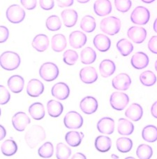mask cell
Masks as SVG:
<instances>
[{
	"label": "cell",
	"instance_id": "cell-44",
	"mask_svg": "<svg viewBox=\"0 0 157 159\" xmlns=\"http://www.w3.org/2000/svg\"><path fill=\"white\" fill-rule=\"evenodd\" d=\"M115 5L118 11L126 13L131 9L132 3L131 0H115Z\"/></svg>",
	"mask_w": 157,
	"mask_h": 159
},
{
	"label": "cell",
	"instance_id": "cell-31",
	"mask_svg": "<svg viewBox=\"0 0 157 159\" xmlns=\"http://www.w3.org/2000/svg\"><path fill=\"white\" fill-rule=\"evenodd\" d=\"M29 113L34 120H41L45 116V109L43 104L34 102L29 106Z\"/></svg>",
	"mask_w": 157,
	"mask_h": 159
},
{
	"label": "cell",
	"instance_id": "cell-10",
	"mask_svg": "<svg viewBox=\"0 0 157 159\" xmlns=\"http://www.w3.org/2000/svg\"><path fill=\"white\" fill-rule=\"evenodd\" d=\"M52 95L59 100L67 99L70 94V89L67 84L63 82H59L55 84L51 90Z\"/></svg>",
	"mask_w": 157,
	"mask_h": 159
},
{
	"label": "cell",
	"instance_id": "cell-43",
	"mask_svg": "<svg viewBox=\"0 0 157 159\" xmlns=\"http://www.w3.org/2000/svg\"><path fill=\"white\" fill-rule=\"evenodd\" d=\"M78 59V55L76 51L67 50L63 54V60L68 65H73L76 64Z\"/></svg>",
	"mask_w": 157,
	"mask_h": 159
},
{
	"label": "cell",
	"instance_id": "cell-21",
	"mask_svg": "<svg viewBox=\"0 0 157 159\" xmlns=\"http://www.w3.org/2000/svg\"><path fill=\"white\" fill-rule=\"evenodd\" d=\"M116 70V66L115 62L111 60H103L99 65V72L101 76L104 78H108L112 76Z\"/></svg>",
	"mask_w": 157,
	"mask_h": 159
},
{
	"label": "cell",
	"instance_id": "cell-12",
	"mask_svg": "<svg viewBox=\"0 0 157 159\" xmlns=\"http://www.w3.org/2000/svg\"><path fill=\"white\" fill-rule=\"evenodd\" d=\"M127 35L129 39L136 43H141L146 39L147 31L140 27L133 26L129 29Z\"/></svg>",
	"mask_w": 157,
	"mask_h": 159
},
{
	"label": "cell",
	"instance_id": "cell-8",
	"mask_svg": "<svg viewBox=\"0 0 157 159\" xmlns=\"http://www.w3.org/2000/svg\"><path fill=\"white\" fill-rule=\"evenodd\" d=\"M64 123L68 129H79L83 125V119L78 112L71 111L65 115Z\"/></svg>",
	"mask_w": 157,
	"mask_h": 159
},
{
	"label": "cell",
	"instance_id": "cell-50",
	"mask_svg": "<svg viewBox=\"0 0 157 159\" xmlns=\"http://www.w3.org/2000/svg\"><path fill=\"white\" fill-rule=\"evenodd\" d=\"M57 2L59 7H68L72 6L74 0H57Z\"/></svg>",
	"mask_w": 157,
	"mask_h": 159
},
{
	"label": "cell",
	"instance_id": "cell-51",
	"mask_svg": "<svg viewBox=\"0 0 157 159\" xmlns=\"http://www.w3.org/2000/svg\"><path fill=\"white\" fill-rule=\"evenodd\" d=\"M151 113L154 118L157 119V101H156V102L153 104L152 106H151Z\"/></svg>",
	"mask_w": 157,
	"mask_h": 159
},
{
	"label": "cell",
	"instance_id": "cell-3",
	"mask_svg": "<svg viewBox=\"0 0 157 159\" xmlns=\"http://www.w3.org/2000/svg\"><path fill=\"white\" fill-rule=\"evenodd\" d=\"M101 31L108 35H115L120 32L121 28V21L115 16H110L103 18L100 24Z\"/></svg>",
	"mask_w": 157,
	"mask_h": 159
},
{
	"label": "cell",
	"instance_id": "cell-42",
	"mask_svg": "<svg viewBox=\"0 0 157 159\" xmlns=\"http://www.w3.org/2000/svg\"><path fill=\"white\" fill-rule=\"evenodd\" d=\"M71 155V149L64 143H58L56 147V157L58 159H68Z\"/></svg>",
	"mask_w": 157,
	"mask_h": 159
},
{
	"label": "cell",
	"instance_id": "cell-58",
	"mask_svg": "<svg viewBox=\"0 0 157 159\" xmlns=\"http://www.w3.org/2000/svg\"><path fill=\"white\" fill-rule=\"evenodd\" d=\"M155 70H156V71L157 72V60H156V62H155Z\"/></svg>",
	"mask_w": 157,
	"mask_h": 159
},
{
	"label": "cell",
	"instance_id": "cell-18",
	"mask_svg": "<svg viewBox=\"0 0 157 159\" xmlns=\"http://www.w3.org/2000/svg\"><path fill=\"white\" fill-rule=\"evenodd\" d=\"M150 62L147 55L143 52H137L131 57V63L135 69L142 70L147 67Z\"/></svg>",
	"mask_w": 157,
	"mask_h": 159
},
{
	"label": "cell",
	"instance_id": "cell-39",
	"mask_svg": "<svg viewBox=\"0 0 157 159\" xmlns=\"http://www.w3.org/2000/svg\"><path fill=\"white\" fill-rule=\"evenodd\" d=\"M47 29L50 31H57L62 27V23L59 18L57 16L52 15L47 18L46 22Z\"/></svg>",
	"mask_w": 157,
	"mask_h": 159
},
{
	"label": "cell",
	"instance_id": "cell-35",
	"mask_svg": "<svg viewBox=\"0 0 157 159\" xmlns=\"http://www.w3.org/2000/svg\"><path fill=\"white\" fill-rule=\"evenodd\" d=\"M80 25H81V28L84 32L90 33V32L94 31L96 27V23L95 19L93 16L87 15L82 18Z\"/></svg>",
	"mask_w": 157,
	"mask_h": 159
},
{
	"label": "cell",
	"instance_id": "cell-46",
	"mask_svg": "<svg viewBox=\"0 0 157 159\" xmlns=\"http://www.w3.org/2000/svg\"><path fill=\"white\" fill-rule=\"evenodd\" d=\"M39 4L41 9L49 11L53 9L55 6L54 0H39Z\"/></svg>",
	"mask_w": 157,
	"mask_h": 159
},
{
	"label": "cell",
	"instance_id": "cell-29",
	"mask_svg": "<svg viewBox=\"0 0 157 159\" xmlns=\"http://www.w3.org/2000/svg\"><path fill=\"white\" fill-rule=\"evenodd\" d=\"M95 147L98 152H107L111 149L112 146V141L110 138L107 136L100 135L96 138L95 140Z\"/></svg>",
	"mask_w": 157,
	"mask_h": 159
},
{
	"label": "cell",
	"instance_id": "cell-57",
	"mask_svg": "<svg viewBox=\"0 0 157 159\" xmlns=\"http://www.w3.org/2000/svg\"><path fill=\"white\" fill-rule=\"evenodd\" d=\"M112 158H119V157H118V156H116V155L112 154Z\"/></svg>",
	"mask_w": 157,
	"mask_h": 159
},
{
	"label": "cell",
	"instance_id": "cell-38",
	"mask_svg": "<svg viewBox=\"0 0 157 159\" xmlns=\"http://www.w3.org/2000/svg\"><path fill=\"white\" fill-rule=\"evenodd\" d=\"M117 148L119 152L122 153H127L130 152L133 147V142L127 138H120L116 142Z\"/></svg>",
	"mask_w": 157,
	"mask_h": 159
},
{
	"label": "cell",
	"instance_id": "cell-15",
	"mask_svg": "<svg viewBox=\"0 0 157 159\" xmlns=\"http://www.w3.org/2000/svg\"><path fill=\"white\" fill-rule=\"evenodd\" d=\"M97 129L102 134L111 135L115 130V120L110 117H103L97 123Z\"/></svg>",
	"mask_w": 157,
	"mask_h": 159
},
{
	"label": "cell",
	"instance_id": "cell-6",
	"mask_svg": "<svg viewBox=\"0 0 157 159\" xmlns=\"http://www.w3.org/2000/svg\"><path fill=\"white\" fill-rule=\"evenodd\" d=\"M150 19V13L144 7H137L131 15V20L134 24L143 25L147 24Z\"/></svg>",
	"mask_w": 157,
	"mask_h": 159
},
{
	"label": "cell",
	"instance_id": "cell-24",
	"mask_svg": "<svg viewBox=\"0 0 157 159\" xmlns=\"http://www.w3.org/2000/svg\"><path fill=\"white\" fill-rule=\"evenodd\" d=\"M32 45L36 51L38 52L45 51L49 46V39L48 36L43 34L37 35L33 39Z\"/></svg>",
	"mask_w": 157,
	"mask_h": 159
},
{
	"label": "cell",
	"instance_id": "cell-19",
	"mask_svg": "<svg viewBox=\"0 0 157 159\" xmlns=\"http://www.w3.org/2000/svg\"><path fill=\"white\" fill-rule=\"evenodd\" d=\"M87 42V36L81 31L71 32L69 36V43L73 48H81Z\"/></svg>",
	"mask_w": 157,
	"mask_h": 159
},
{
	"label": "cell",
	"instance_id": "cell-40",
	"mask_svg": "<svg viewBox=\"0 0 157 159\" xmlns=\"http://www.w3.org/2000/svg\"><path fill=\"white\" fill-rule=\"evenodd\" d=\"M137 156L140 159H150L153 154V150L147 144H140L136 151Z\"/></svg>",
	"mask_w": 157,
	"mask_h": 159
},
{
	"label": "cell",
	"instance_id": "cell-5",
	"mask_svg": "<svg viewBox=\"0 0 157 159\" xmlns=\"http://www.w3.org/2000/svg\"><path fill=\"white\" fill-rule=\"evenodd\" d=\"M6 16L11 23L17 24L23 22L25 18V11L18 4H13L8 8L6 11Z\"/></svg>",
	"mask_w": 157,
	"mask_h": 159
},
{
	"label": "cell",
	"instance_id": "cell-20",
	"mask_svg": "<svg viewBox=\"0 0 157 159\" xmlns=\"http://www.w3.org/2000/svg\"><path fill=\"white\" fill-rule=\"evenodd\" d=\"M94 45L98 51L101 52L108 51L111 46V41L106 35L97 34L94 38Z\"/></svg>",
	"mask_w": 157,
	"mask_h": 159
},
{
	"label": "cell",
	"instance_id": "cell-23",
	"mask_svg": "<svg viewBox=\"0 0 157 159\" xmlns=\"http://www.w3.org/2000/svg\"><path fill=\"white\" fill-rule=\"evenodd\" d=\"M24 80L20 75H13L8 80V86L14 93H19L23 91L24 89Z\"/></svg>",
	"mask_w": 157,
	"mask_h": 159
},
{
	"label": "cell",
	"instance_id": "cell-56",
	"mask_svg": "<svg viewBox=\"0 0 157 159\" xmlns=\"http://www.w3.org/2000/svg\"><path fill=\"white\" fill-rule=\"evenodd\" d=\"M90 0H77V2H79V3H81V4H85V3H87V2H89Z\"/></svg>",
	"mask_w": 157,
	"mask_h": 159
},
{
	"label": "cell",
	"instance_id": "cell-28",
	"mask_svg": "<svg viewBox=\"0 0 157 159\" xmlns=\"http://www.w3.org/2000/svg\"><path fill=\"white\" fill-rule=\"evenodd\" d=\"M117 131L121 135H130L134 131V125L131 121L125 119L118 120Z\"/></svg>",
	"mask_w": 157,
	"mask_h": 159
},
{
	"label": "cell",
	"instance_id": "cell-34",
	"mask_svg": "<svg viewBox=\"0 0 157 159\" xmlns=\"http://www.w3.org/2000/svg\"><path fill=\"white\" fill-rule=\"evenodd\" d=\"M1 150L4 156H11L18 152V145L13 139H7L2 144Z\"/></svg>",
	"mask_w": 157,
	"mask_h": 159
},
{
	"label": "cell",
	"instance_id": "cell-36",
	"mask_svg": "<svg viewBox=\"0 0 157 159\" xmlns=\"http://www.w3.org/2000/svg\"><path fill=\"white\" fill-rule=\"evenodd\" d=\"M117 48L121 55L125 57L132 53L133 51V46L129 40L122 39L117 43Z\"/></svg>",
	"mask_w": 157,
	"mask_h": 159
},
{
	"label": "cell",
	"instance_id": "cell-26",
	"mask_svg": "<svg viewBox=\"0 0 157 159\" xmlns=\"http://www.w3.org/2000/svg\"><path fill=\"white\" fill-rule=\"evenodd\" d=\"M47 110L48 114L52 118H57L62 114L64 107L62 104L55 100H49L47 103Z\"/></svg>",
	"mask_w": 157,
	"mask_h": 159
},
{
	"label": "cell",
	"instance_id": "cell-32",
	"mask_svg": "<svg viewBox=\"0 0 157 159\" xmlns=\"http://www.w3.org/2000/svg\"><path fill=\"white\" fill-rule=\"evenodd\" d=\"M142 137L146 142H156L157 140V128L153 125L145 126L142 130Z\"/></svg>",
	"mask_w": 157,
	"mask_h": 159
},
{
	"label": "cell",
	"instance_id": "cell-30",
	"mask_svg": "<svg viewBox=\"0 0 157 159\" xmlns=\"http://www.w3.org/2000/svg\"><path fill=\"white\" fill-rule=\"evenodd\" d=\"M84 138V135L82 132L77 131H70L66 134L65 140L71 147H76L81 144L82 139Z\"/></svg>",
	"mask_w": 157,
	"mask_h": 159
},
{
	"label": "cell",
	"instance_id": "cell-4",
	"mask_svg": "<svg viewBox=\"0 0 157 159\" xmlns=\"http://www.w3.org/2000/svg\"><path fill=\"white\" fill-rule=\"evenodd\" d=\"M59 68L53 62H45L39 69V75L41 79L46 81H52L58 77Z\"/></svg>",
	"mask_w": 157,
	"mask_h": 159
},
{
	"label": "cell",
	"instance_id": "cell-13",
	"mask_svg": "<svg viewBox=\"0 0 157 159\" xmlns=\"http://www.w3.org/2000/svg\"><path fill=\"white\" fill-rule=\"evenodd\" d=\"M98 102L95 98L87 96L84 98L80 103V108L86 114H92L98 109Z\"/></svg>",
	"mask_w": 157,
	"mask_h": 159
},
{
	"label": "cell",
	"instance_id": "cell-54",
	"mask_svg": "<svg viewBox=\"0 0 157 159\" xmlns=\"http://www.w3.org/2000/svg\"><path fill=\"white\" fill-rule=\"evenodd\" d=\"M153 27H154V31H155V32H156V33H157V18L156 19L155 21H154Z\"/></svg>",
	"mask_w": 157,
	"mask_h": 159
},
{
	"label": "cell",
	"instance_id": "cell-33",
	"mask_svg": "<svg viewBox=\"0 0 157 159\" xmlns=\"http://www.w3.org/2000/svg\"><path fill=\"white\" fill-rule=\"evenodd\" d=\"M96 59L95 51L91 47H86L81 51V60L82 64L89 65L94 62Z\"/></svg>",
	"mask_w": 157,
	"mask_h": 159
},
{
	"label": "cell",
	"instance_id": "cell-2",
	"mask_svg": "<svg viewBox=\"0 0 157 159\" xmlns=\"http://www.w3.org/2000/svg\"><path fill=\"white\" fill-rule=\"evenodd\" d=\"M20 56L15 52L6 51L1 55L0 65L4 70L8 71L15 70L20 65Z\"/></svg>",
	"mask_w": 157,
	"mask_h": 159
},
{
	"label": "cell",
	"instance_id": "cell-25",
	"mask_svg": "<svg viewBox=\"0 0 157 159\" xmlns=\"http://www.w3.org/2000/svg\"><path fill=\"white\" fill-rule=\"evenodd\" d=\"M62 18L66 27H72L77 23L78 20V13L73 9H66L61 13Z\"/></svg>",
	"mask_w": 157,
	"mask_h": 159
},
{
	"label": "cell",
	"instance_id": "cell-16",
	"mask_svg": "<svg viewBox=\"0 0 157 159\" xmlns=\"http://www.w3.org/2000/svg\"><path fill=\"white\" fill-rule=\"evenodd\" d=\"M112 4L110 0H96L94 4V13L98 16H106L112 11Z\"/></svg>",
	"mask_w": 157,
	"mask_h": 159
},
{
	"label": "cell",
	"instance_id": "cell-41",
	"mask_svg": "<svg viewBox=\"0 0 157 159\" xmlns=\"http://www.w3.org/2000/svg\"><path fill=\"white\" fill-rule=\"evenodd\" d=\"M38 155H39L41 158H51L54 153L53 144L50 142H46V143H44L42 146L40 147V148L38 150Z\"/></svg>",
	"mask_w": 157,
	"mask_h": 159
},
{
	"label": "cell",
	"instance_id": "cell-7",
	"mask_svg": "<svg viewBox=\"0 0 157 159\" xmlns=\"http://www.w3.org/2000/svg\"><path fill=\"white\" fill-rule=\"evenodd\" d=\"M129 102V98L126 93L115 92L110 98V103L112 108L117 111H122Z\"/></svg>",
	"mask_w": 157,
	"mask_h": 159
},
{
	"label": "cell",
	"instance_id": "cell-9",
	"mask_svg": "<svg viewBox=\"0 0 157 159\" xmlns=\"http://www.w3.org/2000/svg\"><path fill=\"white\" fill-rule=\"evenodd\" d=\"M30 122L31 120L29 116L23 111L18 112L12 117V124L13 127L19 132L24 131Z\"/></svg>",
	"mask_w": 157,
	"mask_h": 159
},
{
	"label": "cell",
	"instance_id": "cell-37",
	"mask_svg": "<svg viewBox=\"0 0 157 159\" xmlns=\"http://www.w3.org/2000/svg\"><path fill=\"white\" fill-rule=\"evenodd\" d=\"M156 76L153 72L147 70L142 72L140 76V81L145 86H151L156 84Z\"/></svg>",
	"mask_w": 157,
	"mask_h": 159
},
{
	"label": "cell",
	"instance_id": "cell-48",
	"mask_svg": "<svg viewBox=\"0 0 157 159\" xmlns=\"http://www.w3.org/2000/svg\"><path fill=\"white\" fill-rule=\"evenodd\" d=\"M148 48L151 53L157 54V36H153L149 41Z\"/></svg>",
	"mask_w": 157,
	"mask_h": 159
},
{
	"label": "cell",
	"instance_id": "cell-49",
	"mask_svg": "<svg viewBox=\"0 0 157 159\" xmlns=\"http://www.w3.org/2000/svg\"><path fill=\"white\" fill-rule=\"evenodd\" d=\"M0 33H1V37H0V42L4 43L7 42L9 37V31L7 27L4 26L0 27Z\"/></svg>",
	"mask_w": 157,
	"mask_h": 159
},
{
	"label": "cell",
	"instance_id": "cell-14",
	"mask_svg": "<svg viewBox=\"0 0 157 159\" xmlns=\"http://www.w3.org/2000/svg\"><path fill=\"white\" fill-rule=\"evenodd\" d=\"M80 78L83 83L92 84L96 81L98 79V74L94 67H86L80 71Z\"/></svg>",
	"mask_w": 157,
	"mask_h": 159
},
{
	"label": "cell",
	"instance_id": "cell-47",
	"mask_svg": "<svg viewBox=\"0 0 157 159\" xmlns=\"http://www.w3.org/2000/svg\"><path fill=\"white\" fill-rule=\"evenodd\" d=\"M23 6L27 10H33L37 7V0H20Z\"/></svg>",
	"mask_w": 157,
	"mask_h": 159
},
{
	"label": "cell",
	"instance_id": "cell-55",
	"mask_svg": "<svg viewBox=\"0 0 157 159\" xmlns=\"http://www.w3.org/2000/svg\"><path fill=\"white\" fill-rule=\"evenodd\" d=\"M141 1L142 2H144V3H146V4H151V3H152V2L155 1V0H141Z\"/></svg>",
	"mask_w": 157,
	"mask_h": 159
},
{
	"label": "cell",
	"instance_id": "cell-27",
	"mask_svg": "<svg viewBox=\"0 0 157 159\" xmlns=\"http://www.w3.org/2000/svg\"><path fill=\"white\" fill-rule=\"evenodd\" d=\"M67 42L64 35L57 34L54 35L51 39V46L52 50L55 52H62L67 47Z\"/></svg>",
	"mask_w": 157,
	"mask_h": 159
},
{
	"label": "cell",
	"instance_id": "cell-1",
	"mask_svg": "<svg viewBox=\"0 0 157 159\" xmlns=\"http://www.w3.org/2000/svg\"><path fill=\"white\" fill-rule=\"evenodd\" d=\"M46 138V131L42 126L34 125L27 131L24 139L29 148L34 149Z\"/></svg>",
	"mask_w": 157,
	"mask_h": 159
},
{
	"label": "cell",
	"instance_id": "cell-53",
	"mask_svg": "<svg viewBox=\"0 0 157 159\" xmlns=\"http://www.w3.org/2000/svg\"><path fill=\"white\" fill-rule=\"evenodd\" d=\"M86 156L82 153H76L73 156L72 159H86Z\"/></svg>",
	"mask_w": 157,
	"mask_h": 159
},
{
	"label": "cell",
	"instance_id": "cell-17",
	"mask_svg": "<svg viewBox=\"0 0 157 159\" xmlns=\"http://www.w3.org/2000/svg\"><path fill=\"white\" fill-rule=\"evenodd\" d=\"M44 91V86L42 82L37 79H32L29 81L27 86V93L29 96L37 98L40 96Z\"/></svg>",
	"mask_w": 157,
	"mask_h": 159
},
{
	"label": "cell",
	"instance_id": "cell-52",
	"mask_svg": "<svg viewBox=\"0 0 157 159\" xmlns=\"http://www.w3.org/2000/svg\"><path fill=\"white\" fill-rule=\"evenodd\" d=\"M6 135H7L6 129H5L4 126L1 125V126H0V139H1V140L4 139V138H5Z\"/></svg>",
	"mask_w": 157,
	"mask_h": 159
},
{
	"label": "cell",
	"instance_id": "cell-22",
	"mask_svg": "<svg viewBox=\"0 0 157 159\" xmlns=\"http://www.w3.org/2000/svg\"><path fill=\"white\" fill-rule=\"evenodd\" d=\"M143 115V109L139 104L133 103L126 109L125 116L133 121H138Z\"/></svg>",
	"mask_w": 157,
	"mask_h": 159
},
{
	"label": "cell",
	"instance_id": "cell-45",
	"mask_svg": "<svg viewBox=\"0 0 157 159\" xmlns=\"http://www.w3.org/2000/svg\"><path fill=\"white\" fill-rule=\"evenodd\" d=\"M0 93H1V99H0V103L2 105H6L9 102L11 98V94L6 87L4 86H0Z\"/></svg>",
	"mask_w": 157,
	"mask_h": 159
},
{
	"label": "cell",
	"instance_id": "cell-11",
	"mask_svg": "<svg viewBox=\"0 0 157 159\" xmlns=\"http://www.w3.org/2000/svg\"><path fill=\"white\" fill-rule=\"evenodd\" d=\"M131 84V79L127 74L121 73L112 79V85L115 89L118 90H126Z\"/></svg>",
	"mask_w": 157,
	"mask_h": 159
}]
</instances>
